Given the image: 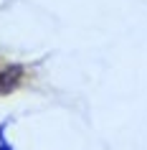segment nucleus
Instances as JSON below:
<instances>
[{
    "label": "nucleus",
    "instance_id": "f03ea898",
    "mask_svg": "<svg viewBox=\"0 0 147 150\" xmlns=\"http://www.w3.org/2000/svg\"><path fill=\"white\" fill-rule=\"evenodd\" d=\"M0 150H10L8 145H5V142H3V135H0Z\"/></svg>",
    "mask_w": 147,
    "mask_h": 150
},
{
    "label": "nucleus",
    "instance_id": "f257e3e1",
    "mask_svg": "<svg viewBox=\"0 0 147 150\" xmlns=\"http://www.w3.org/2000/svg\"><path fill=\"white\" fill-rule=\"evenodd\" d=\"M20 79H23V66H15V64L0 66V94H10L20 84Z\"/></svg>",
    "mask_w": 147,
    "mask_h": 150
}]
</instances>
